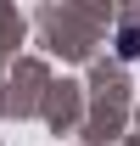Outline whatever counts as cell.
Listing matches in <instances>:
<instances>
[{"instance_id":"cell-1","label":"cell","mask_w":140,"mask_h":146,"mask_svg":"<svg viewBox=\"0 0 140 146\" xmlns=\"http://www.w3.org/2000/svg\"><path fill=\"white\" fill-rule=\"evenodd\" d=\"M118 56H123V62L140 56V28H123V34H118Z\"/></svg>"}]
</instances>
